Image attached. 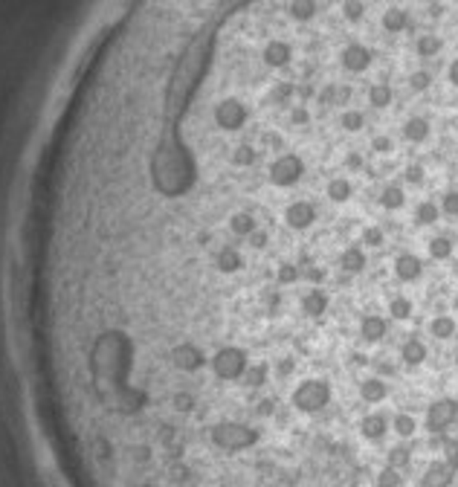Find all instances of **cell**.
Returning a JSON list of instances; mask_svg holds the SVG:
<instances>
[{
  "instance_id": "cell-6",
  "label": "cell",
  "mask_w": 458,
  "mask_h": 487,
  "mask_svg": "<svg viewBox=\"0 0 458 487\" xmlns=\"http://www.w3.org/2000/svg\"><path fill=\"white\" fill-rule=\"evenodd\" d=\"M365 267H368V256H365V249L360 244H348L340 252V270H342V273L360 276V273H365Z\"/></svg>"
},
{
  "instance_id": "cell-16",
  "label": "cell",
  "mask_w": 458,
  "mask_h": 487,
  "mask_svg": "<svg viewBox=\"0 0 458 487\" xmlns=\"http://www.w3.org/2000/svg\"><path fill=\"white\" fill-rule=\"evenodd\" d=\"M441 212L447 218H458V189H447L441 194Z\"/></svg>"
},
{
  "instance_id": "cell-15",
  "label": "cell",
  "mask_w": 458,
  "mask_h": 487,
  "mask_svg": "<svg viewBox=\"0 0 458 487\" xmlns=\"http://www.w3.org/2000/svg\"><path fill=\"white\" fill-rule=\"evenodd\" d=\"M403 180H406L409 186H420L427 180V166H424V162H418V160L406 162V166H403Z\"/></svg>"
},
{
  "instance_id": "cell-9",
  "label": "cell",
  "mask_w": 458,
  "mask_h": 487,
  "mask_svg": "<svg viewBox=\"0 0 458 487\" xmlns=\"http://www.w3.org/2000/svg\"><path fill=\"white\" fill-rule=\"evenodd\" d=\"M377 203L383 212H397L406 206V189H403L400 183H386L377 194Z\"/></svg>"
},
{
  "instance_id": "cell-7",
  "label": "cell",
  "mask_w": 458,
  "mask_h": 487,
  "mask_svg": "<svg viewBox=\"0 0 458 487\" xmlns=\"http://www.w3.org/2000/svg\"><path fill=\"white\" fill-rule=\"evenodd\" d=\"M325 197L333 203V206H342L348 203L351 197H354V183H351V177L345 174H333L328 183H325Z\"/></svg>"
},
{
  "instance_id": "cell-2",
  "label": "cell",
  "mask_w": 458,
  "mask_h": 487,
  "mask_svg": "<svg viewBox=\"0 0 458 487\" xmlns=\"http://www.w3.org/2000/svg\"><path fill=\"white\" fill-rule=\"evenodd\" d=\"M392 270H395V279L400 284H415L420 276H424L427 264H424V258H420V256H415V252H400V256L395 258Z\"/></svg>"
},
{
  "instance_id": "cell-3",
  "label": "cell",
  "mask_w": 458,
  "mask_h": 487,
  "mask_svg": "<svg viewBox=\"0 0 458 487\" xmlns=\"http://www.w3.org/2000/svg\"><path fill=\"white\" fill-rule=\"evenodd\" d=\"M400 134L406 142H412V146H424V142L432 137V122L427 116H420V114H412V116L403 119Z\"/></svg>"
},
{
  "instance_id": "cell-5",
  "label": "cell",
  "mask_w": 458,
  "mask_h": 487,
  "mask_svg": "<svg viewBox=\"0 0 458 487\" xmlns=\"http://www.w3.org/2000/svg\"><path fill=\"white\" fill-rule=\"evenodd\" d=\"M412 49H415V56H418V59L432 61V59L441 56L444 38H441L438 32H418V35H415V41H412Z\"/></svg>"
},
{
  "instance_id": "cell-10",
  "label": "cell",
  "mask_w": 458,
  "mask_h": 487,
  "mask_svg": "<svg viewBox=\"0 0 458 487\" xmlns=\"http://www.w3.org/2000/svg\"><path fill=\"white\" fill-rule=\"evenodd\" d=\"M415 224H420V226H435L438 221H441V206H438L432 197H424L418 206H415Z\"/></svg>"
},
{
  "instance_id": "cell-17",
  "label": "cell",
  "mask_w": 458,
  "mask_h": 487,
  "mask_svg": "<svg viewBox=\"0 0 458 487\" xmlns=\"http://www.w3.org/2000/svg\"><path fill=\"white\" fill-rule=\"evenodd\" d=\"M444 76H447V82L458 90V59H452V61L447 64V73H444Z\"/></svg>"
},
{
  "instance_id": "cell-8",
  "label": "cell",
  "mask_w": 458,
  "mask_h": 487,
  "mask_svg": "<svg viewBox=\"0 0 458 487\" xmlns=\"http://www.w3.org/2000/svg\"><path fill=\"white\" fill-rule=\"evenodd\" d=\"M365 102L374 107V111H389L395 105V87L389 82H372L365 87Z\"/></svg>"
},
{
  "instance_id": "cell-11",
  "label": "cell",
  "mask_w": 458,
  "mask_h": 487,
  "mask_svg": "<svg viewBox=\"0 0 458 487\" xmlns=\"http://www.w3.org/2000/svg\"><path fill=\"white\" fill-rule=\"evenodd\" d=\"M427 249H429V258H432V261H447V258L452 256L455 244H452L450 235H435V238L427 244Z\"/></svg>"
},
{
  "instance_id": "cell-18",
  "label": "cell",
  "mask_w": 458,
  "mask_h": 487,
  "mask_svg": "<svg viewBox=\"0 0 458 487\" xmlns=\"http://www.w3.org/2000/svg\"><path fill=\"white\" fill-rule=\"evenodd\" d=\"M455 151H458V142H455Z\"/></svg>"
},
{
  "instance_id": "cell-4",
  "label": "cell",
  "mask_w": 458,
  "mask_h": 487,
  "mask_svg": "<svg viewBox=\"0 0 458 487\" xmlns=\"http://www.w3.org/2000/svg\"><path fill=\"white\" fill-rule=\"evenodd\" d=\"M380 29L386 35H400L409 29V12L403 9L400 3H389L380 12Z\"/></svg>"
},
{
  "instance_id": "cell-1",
  "label": "cell",
  "mask_w": 458,
  "mask_h": 487,
  "mask_svg": "<svg viewBox=\"0 0 458 487\" xmlns=\"http://www.w3.org/2000/svg\"><path fill=\"white\" fill-rule=\"evenodd\" d=\"M316 218H319V209H316L313 201H308V197H293L290 203H285V209H281V221H285V226L290 232H308Z\"/></svg>"
},
{
  "instance_id": "cell-13",
  "label": "cell",
  "mask_w": 458,
  "mask_h": 487,
  "mask_svg": "<svg viewBox=\"0 0 458 487\" xmlns=\"http://www.w3.org/2000/svg\"><path fill=\"white\" fill-rule=\"evenodd\" d=\"M368 146H372V151L380 154V157H389V154L397 151V142H395L392 134H374L372 139H368Z\"/></svg>"
},
{
  "instance_id": "cell-12",
  "label": "cell",
  "mask_w": 458,
  "mask_h": 487,
  "mask_svg": "<svg viewBox=\"0 0 458 487\" xmlns=\"http://www.w3.org/2000/svg\"><path fill=\"white\" fill-rule=\"evenodd\" d=\"M360 244L368 247V249L383 247V244H386V232H383V226H380V224H368V226H363V232H360Z\"/></svg>"
},
{
  "instance_id": "cell-14",
  "label": "cell",
  "mask_w": 458,
  "mask_h": 487,
  "mask_svg": "<svg viewBox=\"0 0 458 487\" xmlns=\"http://www.w3.org/2000/svg\"><path fill=\"white\" fill-rule=\"evenodd\" d=\"M406 82H409V90H412V93H427V90L432 87V73L420 67V70H412Z\"/></svg>"
}]
</instances>
